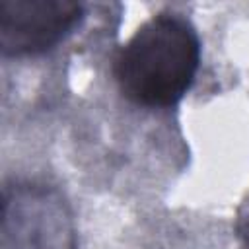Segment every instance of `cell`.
<instances>
[{"mask_svg": "<svg viewBox=\"0 0 249 249\" xmlns=\"http://www.w3.org/2000/svg\"><path fill=\"white\" fill-rule=\"evenodd\" d=\"M200 37L193 21L161 10L117 51L113 76L124 99L146 109H171L193 88L200 68Z\"/></svg>", "mask_w": 249, "mask_h": 249, "instance_id": "1", "label": "cell"}, {"mask_svg": "<svg viewBox=\"0 0 249 249\" xmlns=\"http://www.w3.org/2000/svg\"><path fill=\"white\" fill-rule=\"evenodd\" d=\"M0 249H78L76 218L66 196L45 181L4 183Z\"/></svg>", "mask_w": 249, "mask_h": 249, "instance_id": "2", "label": "cell"}, {"mask_svg": "<svg viewBox=\"0 0 249 249\" xmlns=\"http://www.w3.org/2000/svg\"><path fill=\"white\" fill-rule=\"evenodd\" d=\"M86 19V8L70 0H0V53L37 56L58 47Z\"/></svg>", "mask_w": 249, "mask_h": 249, "instance_id": "3", "label": "cell"}, {"mask_svg": "<svg viewBox=\"0 0 249 249\" xmlns=\"http://www.w3.org/2000/svg\"><path fill=\"white\" fill-rule=\"evenodd\" d=\"M237 237L241 243V249H249V198L241 204L237 212V222H235Z\"/></svg>", "mask_w": 249, "mask_h": 249, "instance_id": "4", "label": "cell"}]
</instances>
